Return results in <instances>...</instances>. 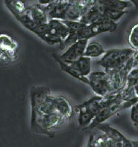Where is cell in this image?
<instances>
[{
    "label": "cell",
    "mask_w": 138,
    "mask_h": 147,
    "mask_svg": "<svg viewBox=\"0 0 138 147\" xmlns=\"http://www.w3.org/2000/svg\"><path fill=\"white\" fill-rule=\"evenodd\" d=\"M55 97L50 88L46 86L30 89V128L33 132L52 137L56 131L68 123L56 111Z\"/></svg>",
    "instance_id": "6da1fadb"
},
{
    "label": "cell",
    "mask_w": 138,
    "mask_h": 147,
    "mask_svg": "<svg viewBox=\"0 0 138 147\" xmlns=\"http://www.w3.org/2000/svg\"><path fill=\"white\" fill-rule=\"evenodd\" d=\"M105 97L96 95L90 99L74 107L75 112L78 113V122L81 129H86L90 125L105 104Z\"/></svg>",
    "instance_id": "7a4b0ae2"
},
{
    "label": "cell",
    "mask_w": 138,
    "mask_h": 147,
    "mask_svg": "<svg viewBox=\"0 0 138 147\" xmlns=\"http://www.w3.org/2000/svg\"><path fill=\"white\" fill-rule=\"evenodd\" d=\"M136 50L130 48H116L106 51L97 63L105 72L117 70L123 68L134 56Z\"/></svg>",
    "instance_id": "3957f363"
},
{
    "label": "cell",
    "mask_w": 138,
    "mask_h": 147,
    "mask_svg": "<svg viewBox=\"0 0 138 147\" xmlns=\"http://www.w3.org/2000/svg\"><path fill=\"white\" fill-rule=\"evenodd\" d=\"M69 34L64 21L58 19H49L42 40L49 46L61 44Z\"/></svg>",
    "instance_id": "277c9868"
},
{
    "label": "cell",
    "mask_w": 138,
    "mask_h": 147,
    "mask_svg": "<svg viewBox=\"0 0 138 147\" xmlns=\"http://www.w3.org/2000/svg\"><path fill=\"white\" fill-rule=\"evenodd\" d=\"M117 26L118 24L116 22L107 19H103L93 22L91 24L84 25L77 32V36L79 40H90V38L102 34L107 32L113 33L116 30Z\"/></svg>",
    "instance_id": "5b68a950"
},
{
    "label": "cell",
    "mask_w": 138,
    "mask_h": 147,
    "mask_svg": "<svg viewBox=\"0 0 138 147\" xmlns=\"http://www.w3.org/2000/svg\"><path fill=\"white\" fill-rule=\"evenodd\" d=\"M89 85L96 96L108 97L114 95L110 75L105 71L92 72L88 76Z\"/></svg>",
    "instance_id": "8992f818"
},
{
    "label": "cell",
    "mask_w": 138,
    "mask_h": 147,
    "mask_svg": "<svg viewBox=\"0 0 138 147\" xmlns=\"http://www.w3.org/2000/svg\"><path fill=\"white\" fill-rule=\"evenodd\" d=\"M105 98L106 100L103 108L86 130H92L95 129L100 124L104 123L112 116H114L120 111L124 110L125 101L116 96V95L110 96Z\"/></svg>",
    "instance_id": "52a82bcc"
},
{
    "label": "cell",
    "mask_w": 138,
    "mask_h": 147,
    "mask_svg": "<svg viewBox=\"0 0 138 147\" xmlns=\"http://www.w3.org/2000/svg\"><path fill=\"white\" fill-rule=\"evenodd\" d=\"M20 43L7 34H0V60L13 61L17 57Z\"/></svg>",
    "instance_id": "ba28073f"
},
{
    "label": "cell",
    "mask_w": 138,
    "mask_h": 147,
    "mask_svg": "<svg viewBox=\"0 0 138 147\" xmlns=\"http://www.w3.org/2000/svg\"><path fill=\"white\" fill-rule=\"evenodd\" d=\"M88 43H89V40H78L74 44L71 45L70 47H68L62 54L58 55V58L62 61L67 63L76 61L77 60L84 55Z\"/></svg>",
    "instance_id": "9c48e42d"
},
{
    "label": "cell",
    "mask_w": 138,
    "mask_h": 147,
    "mask_svg": "<svg viewBox=\"0 0 138 147\" xmlns=\"http://www.w3.org/2000/svg\"><path fill=\"white\" fill-rule=\"evenodd\" d=\"M96 128L111 139L114 143V147H133L132 141L125 138L120 131L112 128L108 124L102 123Z\"/></svg>",
    "instance_id": "30bf717a"
},
{
    "label": "cell",
    "mask_w": 138,
    "mask_h": 147,
    "mask_svg": "<svg viewBox=\"0 0 138 147\" xmlns=\"http://www.w3.org/2000/svg\"><path fill=\"white\" fill-rule=\"evenodd\" d=\"M71 5L67 0H57L48 5H43L49 19H58L63 20L67 8Z\"/></svg>",
    "instance_id": "8fae6325"
},
{
    "label": "cell",
    "mask_w": 138,
    "mask_h": 147,
    "mask_svg": "<svg viewBox=\"0 0 138 147\" xmlns=\"http://www.w3.org/2000/svg\"><path fill=\"white\" fill-rule=\"evenodd\" d=\"M55 104L57 112L67 121H69L73 118L75 109L69 99L63 96H55Z\"/></svg>",
    "instance_id": "7c38bea8"
},
{
    "label": "cell",
    "mask_w": 138,
    "mask_h": 147,
    "mask_svg": "<svg viewBox=\"0 0 138 147\" xmlns=\"http://www.w3.org/2000/svg\"><path fill=\"white\" fill-rule=\"evenodd\" d=\"M28 13L32 20L40 26H46L49 20L43 5L40 4L28 6Z\"/></svg>",
    "instance_id": "4fadbf2b"
},
{
    "label": "cell",
    "mask_w": 138,
    "mask_h": 147,
    "mask_svg": "<svg viewBox=\"0 0 138 147\" xmlns=\"http://www.w3.org/2000/svg\"><path fill=\"white\" fill-rule=\"evenodd\" d=\"M96 5L105 9L126 11L132 4L129 0H97Z\"/></svg>",
    "instance_id": "5bb4252c"
},
{
    "label": "cell",
    "mask_w": 138,
    "mask_h": 147,
    "mask_svg": "<svg viewBox=\"0 0 138 147\" xmlns=\"http://www.w3.org/2000/svg\"><path fill=\"white\" fill-rule=\"evenodd\" d=\"M52 56H53V58H55V61L58 63L59 67H61V69L63 72L67 73V74L70 75L71 76H73V78H76L78 81H80V82H83L84 84L89 85V78H88V77H84L83 76H81L76 69H75L73 66L71 65L70 63H65V62L62 61L61 60L58 58V56L57 55L53 54Z\"/></svg>",
    "instance_id": "9a60e30c"
},
{
    "label": "cell",
    "mask_w": 138,
    "mask_h": 147,
    "mask_svg": "<svg viewBox=\"0 0 138 147\" xmlns=\"http://www.w3.org/2000/svg\"><path fill=\"white\" fill-rule=\"evenodd\" d=\"M5 4L15 18L26 13L28 8L25 0H5Z\"/></svg>",
    "instance_id": "2e32d148"
},
{
    "label": "cell",
    "mask_w": 138,
    "mask_h": 147,
    "mask_svg": "<svg viewBox=\"0 0 138 147\" xmlns=\"http://www.w3.org/2000/svg\"><path fill=\"white\" fill-rule=\"evenodd\" d=\"M87 147H114V143L106 134L101 131V134L90 136Z\"/></svg>",
    "instance_id": "e0dca14e"
},
{
    "label": "cell",
    "mask_w": 138,
    "mask_h": 147,
    "mask_svg": "<svg viewBox=\"0 0 138 147\" xmlns=\"http://www.w3.org/2000/svg\"><path fill=\"white\" fill-rule=\"evenodd\" d=\"M70 64L84 77H88L92 73L91 59L86 56H82L76 61L70 63Z\"/></svg>",
    "instance_id": "ac0fdd59"
},
{
    "label": "cell",
    "mask_w": 138,
    "mask_h": 147,
    "mask_svg": "<svg viewBox=\"0 0 138 147\" xmlns=\"http://www.w3.org/2000/svg\"><path fill=\"white\" fill-rule=\"evenodd\" d=\"M105 52L106 50H104V49L100 43L96 41H93L88 43L84 56L90 58V59H93V58L102 57L105 54Z\"/></svg>",
    "instance_id": "d6986e66"
},
{
    "label": "cell",
    "mask_w": 138,
    "mask_h": 147,
    "mask_svg": "<svg viewBox=\"0 0 138 147\" xmlns=\"http://www.w3.org/2000/svg\"><path fill=\"white\" fill-rule=\"evenodd\" d=\"M100 20H103V19L102 17L100 12L95 5L81 18L80 21L83 24L89 25L94 22Z\"/></svg>",
    "instance_id": "ffe728a7"
},
{
    "label": "cell",
    "mask_w": 138,
    "mask_h": 147,
    "mask_svg": "<svg viewBox=\"0 0 138 147\" xmlns=\"http://www.w3.org/2000/svg\"><path fill=\"white\" fill-rule=\"evenodd\" d=\"M128 42L131 47L135 50H138V23L131 28L128 37Z\"/></svg>",
    "instance_id": "44dd1931"
},
{
    "label": "cell",
    "mask_w": 138,
    "mask_h": 147,
    "mask_svg": "<svg viewBox=\"0 0 138 147\" xmlns=\"http://www.w3.org/2000/svg\"><path fill=\"white\" fill-rule=\"evenodd\" d=\"M138 83V67L133 68L129 73L127 78V82L125 87L126 88H134Z\"/></svg>",
    "instance_id": "7402d4cb"
},
{
    "label": "cell",
    "mask_w": 138,
    "mask_h": 147,
    "mask_svg": "<svg viewBox=\"0 0 138 147\" xmlns=\"http://www.w3.org/2000/svg\"><path fill=\"white\" fill-rule=\"evenodd\" d=\"M67 28L69 29V34H77V32L84 26L80 20L79 21H71V20H63Z\"/></svg>",
    "instance_id": "603a6c76"
},
{
    "label": "cell",
    "mask_w": 138,
    "mask_h": 147,
    "mask_svg": "<svg viewBox=\"0 0 138 147\" xmlns=\"http://www.w3.org/2000/svg\"><path fill=\"white\" fill-rule=\"evenodd\" d=\"M131 119L134 125L138 127V102L131 108Z\"/></svg>",
    "instance_id": "cb8c5ba5"
},
{
    "label": "cell",
    "mask_w": 138,
    "mask_h": 147,
    "mask_svg": "<svg viewBox=\"0 0 138 147\" xmlns=\"http://www.w3.org/2000/svg\"><path fill=\"white\" fill-rule=\"evenodd\" d=\"M133 67L134 68L138 67V50H136L133 56Z\"/></svg>",
    "instance_id": "d4e9b609"
},
{
    "label": "cell",
    "mask_w": 138,
    "mask_h": 147,
    "mask_svg": "<svg viewBox=\"0 0 138 147\" xmlns=\"http://www.w3.org/2000/svg\"><path fill=\"white\" fill-rule=\"evenodd\" d=\"M57 0H38V4L41 5H48L49 4H52L55 2Z\"/></svg>",
    "instance_id": "484cf974"
},
{
    "label": "cell",
    "mask_w": 138,
    "mask_h": 147,
    "mask_svg": "<svg viewBox=\"0 0 138 147\" xmlns=\"http://www.w3.org/2000/svg\"><path fill=\"white\" fill-rule=\"evenodd\" d=\"M131 3L133 5L138 9V0H129Z\"/></svg>",
    "instance_id": "4316f807"
},
{
    "label": "cell",
    "mask_w": 138,
    "mask_h": 147,
    "mask_svg": "<svg viewBox=\"0 0 138 147\" xmlns=\"http://www.w3.org/2000/svg\"><path fill=\"white\" fill-rule=\"evenodd\" d=\"M133 147H138V141H132Z\"/></svg>",
    "instance_id": "83f0119b"
}]
</instances>
